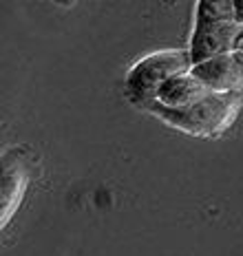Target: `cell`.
<instances>
[{"label": "cell", "mask_w": 243, "mask_h": 256, "mask_svg": "<svg viewBox=\"0 0 243 256\" xmlns=\"http://www.w3.org/2000/svg\"><path fill=\"white\" fill-rule=\"evenodd\" d=\"M241 24L234 20L232 0H199L194 7V26L190 38V62L199 64L210 58L232 53L241 38Z\"/></svg>", "instance_id": "6da1fadb"}, {"label": "cell", "mask_w": 243, "mask_h": 256, "mask_svg": "<svg viewBox=\"0 0 243 256\" xmlns=\"http://www.w3.org/2000/svg\"><path fill=\"white\" fill-rule=\"evenodd\" d=\"M239 98L234 95H216L208 93L199 102L186 108H164L152 102L148 108L157 113L168 126L194 137H214L224 132L239 115Z\"/></svg>", "instance_id": "7a4b0ae2"}, {"label": "cell", "mask_w": 243, "mask_h": 256, "mask_svg": "<svg viewBox=\"0 0 243 256\" xmlns=\"http://www.w3.org/2000/svg\"><path fill=\"white\" fill-rule=\"evenodd\" d=\"M190 68H192V62H190V56L186 51L168 49L150 53V56L142 58L140 62H135L126 73L128 98L135 104L150 106L164 82H168L172 76L190 71Z\"/></svg>", "instance_id": "3957f363"}, {"label": "cell", "mask_w": 243, "mask_h": 256, "mask_svg": "<svg viewBox=\"0 0 243 256\" xmlns=\"http://www.w3.org/2000/svg\"><path fill=\"white\" fill-rule=\"evenodd\" d=\"M190 73L204 84L208 93L230 95L232 90L243 86V60L234 51L194 64Z\"/></svg>", "instance_id": "277c9868"}, {"label": "cell", "mask_w": 243, "mask_h": 256, "mask_svg": "<svg viewBox=\"0 0 243 256\" xmlns=\"http://www.w3.org/2000/svg\"><path fill=\"white\" fill-rule=\"evenodd\" d=\"M208 95V90L190 71L172 76L168 82L162 84L157 90L155 104L164 106V108H186V106L199 102L202 98Z\"/></svg>", "instance_id": "5b68a950"}, {"label": "cell", "mask_w": 243, "mask_h": 256, "mask_svg": "<svg viewBox=\"0 0 243 256\" xmlns=\"http://www.w3.org/2000/svg\"><path fill=\"white\" fill-rule=\"evenodd\" d=\"M27 184H29V177L20 164L4 166L2 184H0V223L2 226H7L9 218L16 214V210L22 204Z\"/></svg>", "instance_id": "8992f818"}, {"label": "cell", "mask_w": 243, "mask_h": 256, "mask_svg": "<svg viewBox=\"0 0 243 256\" xmlns=\"http://www.w3.org/2000/svg\"><path fill=\"white\" fill-rule=\"evenodd\" d=\"M232 12H234V20L243 26V0H232Z\"/></svg>", "instance_id": "52a82bcc"}, {"label": "cell", "mask_w": 243, "mask_h": 256, "mask_svg": "<svg viewBox=\"0 0 243 256\" xmlns=\"http://www.w3.org/2000/svg\"><path fill=\"white\" fill-rule=\"evenodd\" d=\"M234 53H236V56H239L241 60H243V31H241V38H239V42H236V46H234Z\"/></svg>", "instance_id": "ba28073f"}]
</instances>
